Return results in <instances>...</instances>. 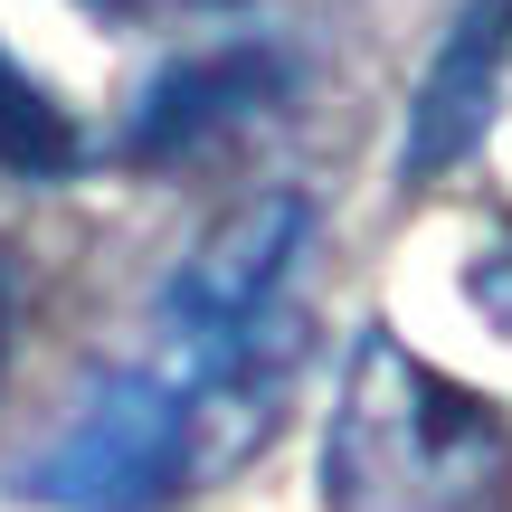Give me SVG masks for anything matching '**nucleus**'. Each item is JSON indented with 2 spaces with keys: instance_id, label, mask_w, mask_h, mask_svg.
<instances>
[{
  "instance_id": "obj_1",
  "label": "nucleus",
  "mask_w": 512,
  "mask_h": 512,
  "mask_svg": "<svg viewBox=\"0 0 512 512\" xmlns=\"http://www.w3.org/2000/svg\"><path fill=\"white\" fill-rule=\"evenodd\" d=\"M332 512H512V427L484 389L427 370L399 332H361L323 427Z\"/></svg>"
},
{
  "instance_id": "obj_2",
  "label": "nucleus",
  "mask_w": 512,
  "mask_h": 512,
  "mask_svg": "<svg viewBox=\"0 0 512 512\" xmlns=\"http://www.w3.org/2000/svg\"><path fill=\"white\" fill-rule=\"evenodd\" d=\"M200 418L171 370H114L76 427L29 465V494L57 512H162L181 484H200Z\"/></svg>"
},
{
  "instance_id": "obj_3",
  "label": "nucleus",
  "mask_w": 512,
  "mask_h": 512,
  "mask_svg": "<svg viewBox=\"0 0 512 512\" xmlns=\"http://www.w3.org/2000/svg\"><path fill=\"white\" fill-rule=\"evenodd\" d=\"M304 238H313V200L304 190H275V200L238 209L219 238L171 275L162 332L181 342V370H209V361H228V351H247V342H266V332L294 323L285 313V275H294V256H304Z\"/></svg>"
},
{
  "instance_id": "obj_4",
  "label": "nucleus",
  "mask_w": 512,
  "mask_h": 512,
  "mask_svg": "<svg viewBox=\"0 0 512 512\" xmlns=\"http://www.w3.org/2000/svg\"><path fill=\"white\" fill-rule=\"evenodd\" d=\"M285 86H294V67L266 38L181 57V67H162L143 86V105H133V124H124V162H190V152H209L219 133H238L266 105H285Z\"/></svg>"
},
{
  "instance_id": "obj_5",
  "label": "nucleus",
  "mask_w": 512,
  "mask_h": 512,
  "mask_svg": "<svg viewBox=\"0 0 512 512\" xmlns=\"http://www.w3.org/2000/svg\"><path fill=\"white\" fill-rule=\"evenodd\" d=\"M503 67H512V0H465L418 76V105H408V152H399L408 181H437L484 143L503 105Z\"/></svg>"
},
{
  "instance_id": "obj_6",
  "label": "nucleus",
  "mask_w": 512,
  "mask_h": 512,
  "mask_svg": "<svg viewBox=\"0 0 512 512\" xmlns=\"http://www.w3.org/2000/svg\"><path fill=\"white\" fill-rule=\"evenodd\" d=\"M0 171H29V181H57L76 171V114L0 48Z\"/></svg>"
},
{
  "instance_id": "obj_7",
  "label": "nucleus",
  "mask_w": 512,
  "mask_h": 512,
  "mask_svg": "<svg viewBox=\"0 0 512 512\" xmlns=\"http://www.w3.org/2000/svg\"><path fill=\"white\" fill-rule=\"evenodd\" d=\"M105 19H162V10H219V0H86Z\"/></svg>"
}]
</instances>
